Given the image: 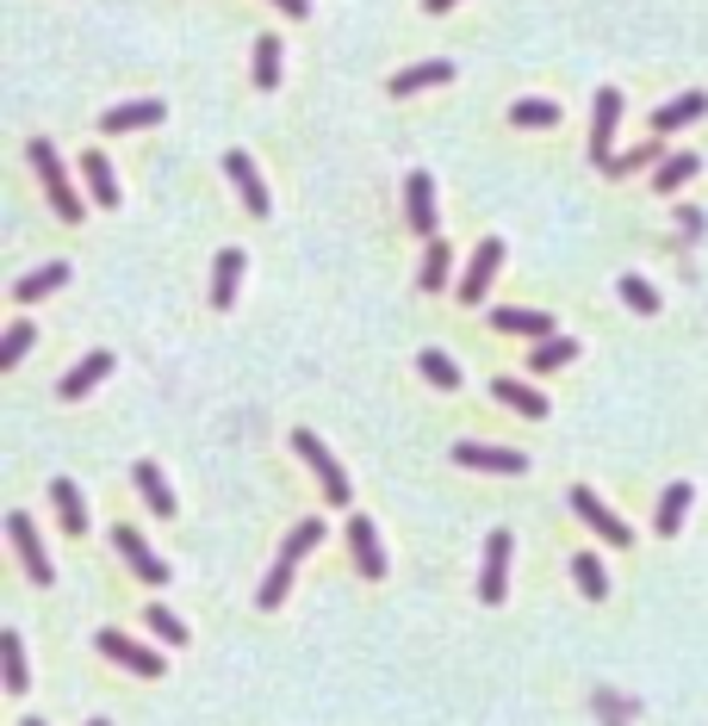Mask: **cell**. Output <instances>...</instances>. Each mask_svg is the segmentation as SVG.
<instances>
[{"mask_svg": "<svg viewBox=\"0 0 708 726\" xmlns=\"http://www.w3.org/2000/svg\"><path fill=\"white\" fill-rule=\"evenodd\" d=\"M224 168H230V180H236V192H243V206H249L255 218H268V187H262V174H255L249 155L230 150V155H224Z\"/></svg>", "mask_w": 708, "mask_h": 726, "instance_id": "cell-13", "label": "cell"}, {"mask_svg": "<svg viewBox=\"0 0 708 726\" xmlns=\"http://www.w3.org/2000/svg\"><path fill=\"white\" fill-rule=\"evenodd\" d=\"M162 99H131V106H113V113L100 118V131H143V125H162Z\"/></svg>", "mask_w": 708, "mask_h": 726, "instance_id": "cell-16", "label": "cell"}, {"mask_svg": "<svg viewBox=\"0 0 708 726\" xmlns=\"http://www.w3.org/2000/svg\"><path fill=\"white\" fill-rule=\"evenodd\" d=\"M100 652H106L113 665L137 670V677H162V658H155L150 646H137V640H125L118 628H100Z\"/></svg>", "mask_w": 708, "mask_h": 726, "instance_id": "cell-9", "label": "cell"}, {"mask_svg": "<svg viewBox=\"0 0 708 726\" xmlns=\"http://www.w3.org/2000/svg\"><path fill=\"white\" fill-rule=\"evenodd\" d=\"M491 398H498V403H510V410H522L529 422H541V417H547V398H541L535 385H522V379H491Z\"/></svg>", "mask_w": 708, "mask_h": 726, "instance_id": "cell-18", "label": "cell"}, {"mask_svg": "<svg viewBox=\"0 0 708 726\" xmlns=\"http://www.w3.org/2000/svg\"><path fill=\"white\" fill-rule=\"evenodd\" d=\"M20 726H44V721H20Z\"/></svg>", "mask_w": 708, "mask_h": 726, "instance_id": "cell-44", "label": "cell"}, {"mask_svg": "<svg viewBox=\"0 0 708 726\" xmlns=\"http://www.w3.org/2000/svg\"><path fill=\"white\" fill-rule=\"evenodd\" d=\"M684 510H689V484H671L665 497H659V522H652V535H677L684 528Z\"/></svg>", "mask_w": 708, "mask_h": 726, "instance_id": "cell-26", "label": "cell"}, {"mask_svg": "<svg viewBox=\"0 0 708 726\" xmlns=\"http://www.w3.org/2000/svg\"><path fill=\"white\" fill-rule=\"evenodd\" d=\"M317 540H324V522H317V516H305V522H299V528H292V535H287V547H280V559H299V553H311Z\"/></svg>", "mask_w": 708, "mask_h": 726, "instance_id": "cell-38", "label": "cell"}, {"mask_svg": "<svg viewBox=\"0 0 708 726\" xmlns=\"http://www.w3.org/2000/svg\"><path fill=\"white\" fill-rule=\"evenodd\" d=\"M689 174H696V150H677V155H665V162H659L652 187H659V192H677V187L689 180Z\"/></svg>", "mask_w": 708, "mask_h": 726, "instance_id": "cell-30", "label": "cell"}, {"mask_svg": "<svg viewBox=\"0 0 708 726\" xmlns=\"http://www.w3.org/2000/svg\"><path fill=\"white\" fill-rule=\"evenodd\" d=\"M50 503H57L62 535H88V510H81V491L69 484V478H50Z\"/></svg>", "mask_w": 708, "mask_h": 726, "instance_id": "cell-20", "label": "cell"}, {"mask_svg": "<svg viewBox=\"0 0 708 726\" xmlns=\"http://www.w3.org/2000/svg\"><path fill=\"white\" fill-rule=\"evenodd\" d=\"M236 286H243V249H218V261H211V305L230 311Z\"/></svg>", "mask_w": 708, "mask_h": 726, "instance_id": "cell-14", "label": "cell"}, {"mask_svg": "<svg viewBox=\"0 0 708 726\" xmlns=\"http://www.w3.org/2000/svg\"><path fill=\"white\" fill-rule=\"evenodd\" d=\"M436 81H454V62H417V69H398L385 87H392V94H422V87H436Z\"/></svg>", "mask_w": 708, "mask_h": 726, "instance_id": "cell-22", "label": "cell"}, {"mask_svg": "<svg viewBox=\"0 0 708 726\" xmlns=\"http://www.w3.org/2000/svg\"><path fill=\"white\" fill-rule=\"evenodd\" d=\"M677 224H684V236H703V211H696V206H677Z\"/></svg>", "mask_w": 708, "mask_h": 726, "instance_id": "cell-40", "label": "cell"}, {"mask_svg": "<svg viewBox=\"0 0 708 726\" xmlns=\"http://www.w3.org/2000/svg\"><path fill=\"white\" fill-rule=\"evenodd\" d=\"M32 342H38V329H32V324H13V329H7V342H0V373H13V366L32 354Z\"/></svg>", "mask_w": 708, "mask_h": 726, "instance_id": "cell-33", "label": "cell"}, {"mask_svg": "<svg viewBox=\"0 0 708 726\" xmlns=\"http://www.w3.org/2000/svg\"><path fill=\"white\" fill-rule=\"evenodd\" d=\"M647 162H659V137H647L640 150H622V155H610V162H603V174H610V180H628V174H640Z\"/></svg>", "mask_w": 708, "mask_h": 726, "instance_id": "cell-27", "label": "cell"}, {"mask_svg": "<svg viewBox=\"0 0 708 726\" xmlns=\"http://www.w3.org/2000/svg\"><path fill=\"white\" fill-rule=\"evenodd\" d=\"M150 633L162 640V646H187V628H181L174 609H150Z\"/></svg>", "mask_w": 708, "mask_h": 726, "instance_id": "cell-39", "label": "cell"}, {"mask_svg": "<svg viewBox=\"0 0 708 726\" xmlns=\"http://www.w3.org/2000/svg\"><path fill=\"white\" fill-rule=\"evenodd\" d=\"M615 125H622V94L603 87V94H596V113H591V162L596 168L615 155Z\"/></svg>", "mask_w": 708, "mask_h": 726, "instance_id": "cell-7", "label": "cell"}, {"mask_svg": "<svg viewBox=\"0 0 708 726\" xmlns=\"http://www.w3.org/2000/svg\"><path fill=\"white\" fill-rule=\"evenodd\" d=\"M510 547H517V535H510V528H491V540H485V572H479L485 602H503V596H510Z\"/></svg>", "mask_w": 708, "mask_h": 726, "instance_id": "cell-4", "label": "cell"}, {"mask_svg": "<svg viewBox=\"0 0 708 726\" xmlns=\"http://www.w3.org/2000/svg\"><path fill=\"white\" fill-rule=\"evenodd\" d=\"M274 7H280V13H292V20H305V13H311V0H274Z\"/></svg>", "mask_w": 708, "mask_h": 726, "instance_id": "cell-41", "label": "cell"}, {"mask_svg": "<svg viewBox=\"0 0 708 726\" xmlns=\"http://www.w3.org/2000/svg\"><path fill=\"white\" fill-rule=\"evenodd\" d=\"M498 268H503V243L485 236L479 255H473V268H466V280H460V305H479L485 292H491V280H498Z\"/></svg>", "mask_w": 708, "mask_h": 726, "instance_id": "cell-6", "label": "cell"}, {"mask_svg": "<svg viewBox=\"0 0 708 726\" xmlns=\"http://www.w3.org/2000/svg\"><path fill=\"white\" fill-rule=\"evenodd\" d=\"M106 373H113V354H106V348H94V354H88V361H81L69 379H57V391H62V398H88V391H94Z\"/></svg>", "mask_w": 708, "mask_h": 726, "instance_id": "cell-17", "label": "cell"}, {"mask_svg": "<svg viewBox=\"0 0 708 726\" xmlns=\"http://www.w3.org/2000/svg\"><path fill=\"white\" fill-rule=\"evenodd\" d=\"M25 155H32V168H38V180H44V192H50V206H57V218L62 224H81V192L69 187V174H62V162H57V150H50V137H32L25 143Z\"/></svg>", "mask_w": 708, "mask_h": 726, "instance_id": "cell-1", "label": "cell"}, {"mask_svg": "<svg viewBox=\"0 0 708 726\" xmlns=\"http://www.w3.org/2000/svg\"><path fill=\"white\" fill-rule=\"evenodd\" d=\"M510 125H559V106L554 99H517V106H510Z\"/></svg>", "mask_w": 708, "mask_h": 726, "instance_id": "cell-37", "label": "cell"}, {"mask_svg": "<svg viewBox=\"0 0 708 726\" xmlns=\"http://www.w3.org/2000/svg\"><path fill=\"white\" fill-rule=\"evenodd\" d=\"M491 329H510V336H535V342H554V317L547 311H517V305H503L491 311Z\"/></svg>", "mask_w": 708, "mask_h": 726, "instance_id": "cell-15", "label": "cell"}, {"mask_svg": "<svg viewBox=\"0 0 708 726\" xmlns=\"http://www.w3.org/2000/svg\"><path fill=\"white\" fill-rule=\"evenodd\" d=\"M113 540H118V553L131 559V572L143 577V584H169V565L150 553V540L137 535V528H113Z\"/></svg>", "mask_w": 708, "mask_h": 726, "instance_id": "cell-12", "label": "cell"}, {"mask_svg": "<svg viewBox=\"0 0 708 726\" xmlns=\"http://www.w3.org/2000/svg\"><path fill=\"white\" fill-rule=\"evenodd\" d=\"M62 280H69V268H62V261H50V268H38V273H25L20 286H13V298H20V305H38L44 292H57Z\"/></svg>", "mask_w": 708, "mask_h": 726, "instance_id": "cell-25", "label": "cell"}, {"mask_svg": "<svg viewBox=\"0 0 708 726\" xmlns=\"http://www.w3.org/2000/svg\"><path fill=\"white\" fill-rule=\"evenodd\" d=\"M131 478H137V491H143V503H150V510H155L162 522H169V516H174V491H169V478L155 472L150 459H137V466H131Z\"/></svg>", "mask_w": 708, "mask_h": 726, "instance_id": "cell-19", "label": "cell"}, {"mask_svg": "<svg viewBox=\"0 0 708 726\" xmlns=\"http://www.w3.org/2000/svg\"><path fill=\"white\" fill-rule=\"evenodd\" d=\"M7 535H13V553L25 559V577H32V584H57L50 553H44V540H38V528H32V516H25V510H13V516H7Z\"/></svg>", "mask_w": 708, "mask_h": 726, "instance_id": "cell-3", "label": "cell"}, {"mask_svg": "<svg viewBox=\"0 0 708 726\" xmlns=\"http://www.w3.org/2000/svg\"><path fill=\"white\" fill-rule=\"evenodd\" d=\"M422 379H429V385H441V391H454V385H460V366L454 361H448V354H441V348H422Z\"/></svg>", "mask_w": 708, "mask_h": 726, "instance_id": "cell-35", "label": "cell"}, {"mask_svg": "<svg viewBox=\"0 0 708 726\" xmlns=\"http://www.w3.org/2000/svg\"><path fill=\"white\" fill-rule=\"evenodd\" d=\"M703 113H708V94H677L671 106L652 113V131H684L689 118H703Z\"/></svg>", "mask_w": 708, "mask_h": 726, "instance_id": "cell-23", "label": "cell"}, {"mask_svg": "<svg viewBox=\"0 0 708 726\" xmlns=\"http://www.w3.org/2000/svg\"><path fill=\"white\" fill-rule=\"evenodd\" d=\"M454 459L460 466H473V472H529V454H517V447H479V441H460Z\"/></svg>", "mask_w": 708, "mask_h": 726, "instance_id": "cell-10", "label": "cell"}, {"mask_svg": "<svg viewBox=\"0 0 708 726\" xmlns=\"http://www.w3.org/2000/svg\"><path fill=\"white\" fill-rule=\"evenodd\" d=\"M572 577H578V590L591 596V602H603V596H610V572L596 565V553H578L572 559Z\"/></svg>", "mask_w": 708, "mask_h": 726, "instance_id": "cell-31", "label": "cell"}, {"mask_svg": "<svg viewBox=\"0 0 708 726\" xmlns=\"http://www.w3.org/2000/svg\"><path fill=\"white\" fill-rule=\"evenodd\" d=\"M348 553H355V572L361 577H385V553H380V535L367 516H348Z\"/></svg>", "mask_w": 708, "mask_h": 726, "instance_id": "cell-11", "label": "cell"}, {"mask_svg": "<svg viewBox=\"0 0 708 726\" xmlns=\"http://www.w3.org/2000/svg\"><path fill=\"white\" fill-rule=\"evenodd\" d=\"M572 510H578L584 522H591V528H596L603 540H610V547H628V540H634V528H628L622 516H615V510H603V503H596L591 484H578V491H572Z\"/></svg>", "mask_w": 708, "mask_h": 726, "instance_id": "cell-8", "label": "cell"}, {"mask_svg": "<svg viewBox=\"0 0 708 726\" xmlns=\"http://www.w3.org/2000/svg\"><path fill=\"white\" fill-rule=\"evenodd\" d=\"M417 286L422 292H441V286H448V243H441V236L429 243V255H422V280H417Z\"/></svg>", "mask_w": 708, "mask_h": 726, "instance_id": "cell-36", "label": "cell"}, {"mask_svg": "<svg viewBox=\"0 0 708 726\" xmlns=\"http://www.w3.org/2000/svg\"><path fill=\"white\" fill-rule=\"evenodd\" d=\"M88 726H113V721H88Z\"/></svg>", "mask_w": 708, "mask_h": 726, "instance_id": "cell-43", "label": "cell"}, {"mask_svg": "<svg viewBox=\"0 0 708 726\" xmlns=\"http://www.w3.org/2000/svg\"><path fill=\"white\" fill-rule=\"evenodd\" d=\"M615 286H622V305H628V311H640V317H652V311H659V292H652L640 273H622Z\"/></svg>", "mask_w": 708, "mask_h": 726, "instance_id": "cell-34", "label": "cell"}, {"mask_svg": "<svg viewBox=\"0 0 708 726\" xmlns=\"http://www.w3.org/2000/svg\"><path fill=\"white\" fill-rule=\"evenodd\" d=\"M0 670H7V689H13V695H25V689H32V670H25L20 633H0Z\"/></svg>", "mask_w": 708, "mask_h": 726, "instance_id": "cell-24", "label": "cell"}, {"mask_svg": "<svg viewBox=\"0 0 708 726\" xmlns=\"http://www.w3.org/2000/svg\"><path fill=\"white\" fill-rule=\"evenodd\" d=\"M292 454L305 459L311 472H317V484H324V497L329 503H348V491H355V478L343 472V466H336V454H329L324 441L311 435V429H292Z\"/></svg>", "mask_w": 708, "mask_h": 726, "instance_id": "cell-2", "label": "cell"}, {"mask_svg": "<svg viewBox=\"0 0 708 726\" xmlns=\"http://www.w3.org/2000/svg\"><path fill=\"white\" fill-rule=\"evenodd\" d=\"M448 7H454V0H422V13H448Z\"/></svg>", "mask_w": 708, "mask_h": 726, "instance_id": "cell-42", "label": "cell"}, {"mask_svg": "<svg viewBox=\"0 0 708 726\" xmlns=\"http://www.w3.org/2000/svg\"><path fill=\"white\" fill-rule=\"evenodd\" d=\"M255 87L262 94L280 87V38H255Z\"/></svg>", "mask_w": 708, "mask_h": 726, "instance_id": "cell-29", "label": "cell"}, {"mask_svg": "<svg viewBox=\"0 0 708 726\" xmlns=\"http://www.w3.org/2000/svg\"><path fill=\"white\" fill-rule=\"evenodd\" d=\"M292 565H299V559H274V572L262 577V596H255L262 609H280V602H287V590H292Z\"/></svg>", "mask_w": 708, "mask_h": 726, "instance_id": "cell-32", "label": "cell"}, {"mask_svg": "<svg viewBox=\"0 0 708 726\" xmlns=\"http://www.w3.org/2000/svg\"><path fill=\"white\" fill-rule=\"evenodd\" d=\"M566 361H578V342H572V336H554V342H535V354H529V366H535L541 379H547L554 366H566Z\"/></svg>", "mask_w": 708, "mask_h": 726, "instance_id": "cell-28", "label": "cell"}, {"mask_svg": "<svg viewBox=\"0 0 708 726\" xmlns=\"http://www.w3.org/2000/svg\"><path fill=\"white\" fill-rule=\"evenodd\" d=\"M81 180H88V192H94V199H100V206H106V211L118 206V180H113V162H106V155H100V150H88V155H81Z\"/></svg>", "mask_w": 708, "mask_h": 726, "instance_id": "cell-21", "label": "cell"}, {"mask_svg": "<svg viewBox=\"0 0 708 726\" xmlns=\"http://www.w3.org/2000/svg\"><path fill=\"white\" fill-rule=\"evenodd\" d=\"M404 224L417 230V236H429V243H436V180H429L422 168L404 180Z\"/></svg>", "mask_w": 708, "mask_h": 726, "instance_id": "cell-5", "label": "cell"}]
</instances>
